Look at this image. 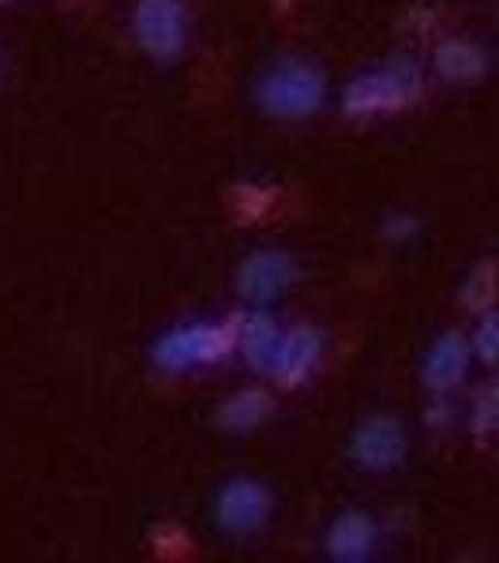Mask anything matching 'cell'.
<instances>
[{
  "instance_id": "1",
  "label": "cell",
  "mask_w": 499,
  "mask_h": 563,
  "mask_svg": "<svg viewBox=\"0 0 499 563\" xmlns=\"http://www.w3.org/2000/svg\"><path fill=\"white\" fill-rule=\"evenodd\" d=\"M424 79H421V65L410 57H398L387 68L379 71H365L346 87L342 95V109L350 117H384V113H398L402 106H410L417 95H421Z\"/></svg>"
},
{
  "instance_id": "2",
  "label": "cell",
  "mask_w": 499,
  "mask_h": 563,
  "mask_svg": "<svg viewBox=\"0 0 499 563\" xmlns=\"http://www.w3.org/2000/svg\"><path fill=\"white\" fill-rule=\"evenodd\" d=\"M237 316L222 323H188L166 331L154 342V365L166 372H188L199 365H218L237 350Z\"/></svg>"
},
{
  "instance_id": "3",
  "label": "cell",
  "mask_w": 499,
  "mask_h": 563,
  "mask_svg": "<svg viewBox=\"0 0 499 563\" xmlns=\"http://www.w3.org/2000/svg\"><path fill=\"white\" fill-rule=\"evenodd\" d=\"M323 76L312 65H282L259 79V106L278 117H308L323 106Z\"/></svg>"
},
{
  "instance_id": "4",
  "label": "cell",
  "mask_w": 499,
  "mask_h": 563,
  "mask_svg": "<svg viewBox=\"0 0 499 563\" xmlns=\"http://www.w3.org/2000/svg\"><path fill=\"white\" fill-rule=\"evenodd\" d=\"M135 38L154 60H177L188 42L185 0H140L135 4Z\"/></svg>"
},
{
  "instance_id": "5",
  "label": "cell",
  "mask_w": 499,
  "mask_h": 563,
  "mask_svg": "<svg viewBox=\"0 0 499 563\" xmlns=\"http://www.w3.org/2000/svg\"><path fill=\"white\" fill-rule=\"evenodd\" d=\"M353 462L368 474H387L398 470L406 459V429L395 417H368L357 432H353Z\"/></svg>"
},
{
  "instance_id": "6",
  "label": "cell",
  "mask_w": 499,
  "mask_h": 563,
  "mask_svg": "<svg viewBox=\"0 0 499 563\" xmlns=\"http://www.w3.org/2000/svg\"><path fill=\"white\" fill-rule=\"evenodd\" d=\"M297 278V263L289 252H278V249H263V252H252L248 260L241 263L237 271V289L244 301L252 305H270L293 286Z\"/></svg>"
},
{
  "instance_id": "7",
  "label": "cell",
  "mask_w": 499,
  "mask_h": 563,
  "mask_svg": "<svg viewBox=\"0 0 499 563\" xmlns=\"http://www.w3.org/2000/svg\"><path fill=\"white\" fill-rule=\"evenodd\" d=\"M218 526L225 533H256L270 519V493L252 477H237L218 493Z\"/></svg>"
},
{
  "instance_id": "8",
  "label": "cell",
  "mask_w": 499,
  "mask_h": 563,
  "mask_svg": "<svg viewBox=\"0 0 499 563\" xmlns=\"http://www.w3.org/2000/svg\"><path fill=\"white\" fill-rule=\"evenodd\" d=\"M323 357V339L315 327H293L289 334H282L275 353V365H270V376L282 387H297L320 368Z\"/></svg>"
},
{
  "instance_id": "9",
  "label": "cell",
  "mask_w": 499,
  "mask_h": 563,
  "mask_svg": "<svg viewBox=\"0 0 499 563\" xmlns=\"http://www.w3.org/2000/svg\"><path fill=\"white\" fill-rule=\"evenodd\" d=\"M466 368H469L466 339L462 334H443L429 357H424V372H421L424 387L435 390V395H447V390H455L466 379Z\"/></svg>"
},
{
  "instance_id": "10",
  "label": "cell",
  "mask_w": 499,
  "mask_h": 563,
  "mask_svg": "<svg viewBox=\"0 0 499 563\" xmlns=\"http://www.w3.org/2000/svg\"><path fill=\"white\" fill-rule=\"evenodd\" d=\"M376 549V522L365 511H346L331 522L326 533V552L339 563H361Z\"/></svg>"
},
{
  "instance_id": "11",
  "label": "cell",
  "mask_w": 499,
  "mask_h": 563,
  "mask_svg": "<svg viewBox=\"0 0 499 563\" xmlns=\"http://www.w3.org/2000/svg\"><path fill=\"white\" fill-rule=\"evenodd\" d=\"M278 342H282V327L275 323V316L267 312H248L237 323V350L256 372H270L275 365Z\"/></svg>"
},
{
  "instance_id": "12",
  "label": "cell",
  "mask_w": 499,
  "mask_h": 563,
  "mask_svg": "<svg viewBox=\"0 0 499 563\" xmlns=\"http://www.w3.org/2000/svg\"><path fill=\"white\" fill-rule=\"evenodd\" d=\"M485 68H488V60L474 42L451 38L435 49V71H440L447 84H474V79L485 76Z\"/></svg>"
},
{
  "instance_id": "13",
  "label": "cell",
  "mask_w": 499,
  "mask_h": 563,
  "mask_svg": "<svg viewBox=\"0 0 499 563\" xmlns=\"http://www.w3.org/2000/svg\"><path fill=\"white\" fill-rule=\"evenodd\" d=\"M270 413V398L263 390H241L218 406V421L225 432H252Z\"/></svg>"
},
{
  "instance_id": "14",
  "label": "cell",
  "mask_w": 499,
  "mask_h": 563,
  "mask_svg": "<svg viewBox=\"0 0 499 563\" xmlns=\"http://www.w3.org/2000/svg\"><path fill=\"white\" fill-rule=\"evenodd\" d=\"M496 294H499V267L492 260L477 263V267L469 271V278L462 282V305H466L469 312H488V308L496 305Z\"/></svg>"
},
{
  "instance_id": "15",
  "label": "cell",
  "mask_w": 499,
  "mask_h": 563,
  "mask_svg": "<svg viewBox=\"0 0 499 563\" xmlns=\"http://www.w3.org/2000/svg\"><path fill=\"white\" fill-rule=\"evenodd\" d=\"M275 188L267 185H233L230 192V207L233 214H237V222H256V218H263L275 207Z\"/></svg>"
},
{
  "instance_id": "16",
  "label": "cell",
  "mask_w": 499,
  "mask_h": 563,
  "mask_svg": "<svg viewBox=\"0 0 499 563\" xmlns=\"http://www.w3.org/2000/svg\"><path fill=\"white\" fill-rule=\"evenodd\" d=\"M474 353L485 365H499V308L480 312V323L474 331Z\"/></svg>"
},
{
  "instance_id": "17",
  "label": "cell",
  "mask_w": 499,
  "mask_h": 563,
  "mask_svg": "<svg viewBox=\"0 0 499 563\" xmlns=\"http://www.w3.org/2000/svg\"><path fill=\"white\" fill-rule=\"evenodd\" d=\"M496 413H499V376L477 395L474 402V432H492L496 429Z\"/></svg>"
},
{
  "instance_id": "18",
  "label": "cell",
  "mask_w": 499,
  "mask_h": 563,
  "mask_svg": "<svg viewBox=\"0 0 499 563\" xmlns=\"http://www.w3.org/2000/svg\"><path fill=\"white\" fill-rule=\"evenodd\" d=\"M154 549H162L166 556H174V552L188 549V538L177 530V526H158V530H154Z\"/></svg>"
},
{
  "instance_id": "19",
  "label": "cell",
  "mask_w": 499,
  "mask_h": 563,
  "mask_svg": "<svg viewBox=\"0 0 499 563\" xmlns=\"http://www.w3.org/2000/svg\"><path fill=\"white\" fill-rule=\"evenodd\" d=\"M417 218H410V214H398V218H391V222L384 225V238L387 241H410V238H417Z\"/></svg>"
},
{
  "instance_id": "20",
  "label": "cell",
  "mask_w": 499,
  "mask_h": 563,
  "mask_svg": "<svg viewBox=\"0 0 499 563\" xmlns=\"http://www.w3.org/2000/svg\"><path fill=\"white\" fill-rule=\"evenodd\" d=\"M424 424H429L432 432H443L451 424V402L447 398H432L429 410H424Z\"/></svg>"
},
{
  "instance_id": "21",
  "label": "cell",
  "mask_w": 499,
  "mask_h": 563,
  "mask_svg": "<svg viewBox=\"0 0 499 563\" xmlns=\"http://www.w3.org/2000/svg\"><path fill=\"white\" fill-rule=\"evenodd\" d=\"M492 432H499V413H496V429Z\"/></svg>"
},
{
  "instance_id": "22",
  "label": "cell",
  "mask_w": 499,
  "mask_h": 563,
  "mask_svg": "<svg viewBox=\"0 0 499 563\" xmlns=\"http://www.w3.org/2000/svg\"><path fill=\"white\" fill-rule=\"evenodd\" d=\"M0 4H8V0H0Z\"/></svg>"
}]
</instances>
